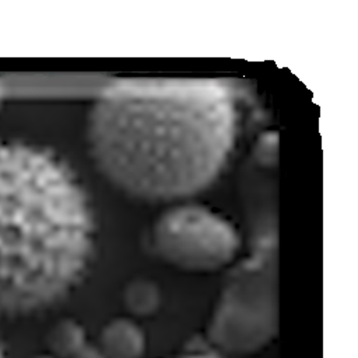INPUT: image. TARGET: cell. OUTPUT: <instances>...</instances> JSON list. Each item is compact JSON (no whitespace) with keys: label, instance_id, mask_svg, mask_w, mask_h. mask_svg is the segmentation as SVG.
Masks as SVG:
<instances>
[{"label":"cell","instance_id":"obj_8","mask_svg":"<svg viewBox=\"0 0 358 358\" xmlns=\"http://www.w3.org/2000/svg\"><path fill=\"white\" fill-rule=\"evenodd\" d=\"M162 358H227V355L213 347L201 334L189 340L176 352Z\"/></svg>","mask_w":358,"mask_h":358},{"label":"cell","instance_id":"obj_4","mask_svg":"<svg viewBox=\"0 0 358 358\" xmlns=\"http://www.w3.org/2000/svg\"><path fill=\"white\" fill-rule=\"evenodd\" d=\"M151 245L161 260L186 273H214L229 266L241 250V235L218 213L197 204L164 211L151 229Z\"/></svg>","mask_w":358,"mask_h":358},{"label":"cell","instance_id":"obj_7","mask_svg":"<svg viewBox=\"0 0 358 358\" xmlns=\"http://www.w3.org/2000/svg\"><path fill=\"white\" fill-rule=\"evenodd\" d=\"M123 303L134 317L152 316L161 303L159 288L148 278L133 280L123 291Z\"/></svg>","mask_w":358,"mask_h":358},{"label":"cell","instance_id":"obj_10","mask_svg":"<svg viewBox=\"0 0 358 358\" xmlns=\"http://www.w3.org/2000/svg\"><path fill=\"white\" fill-rule=\"evenodd\" d=\"M0 358H8V355H7V350H6V345H4V343L1 341V338H0Z\"/></svg>","mask_w":358,"mask_h":358},{"label":"cell","instance_id":"obj_9","mask_svg":"<svg viewBox=\"0 0 358 358\" xmlns=\"http://www.w3.org/2000/svg\"><path fill=\"white\" fill-rule=\"evenodd\" d=\"M70 358H105L102 351L96 344H85L83 348H80L74 355Z\"/></svg>","mask_w":358,"mask_h":358},{"label":"cell","instance_id":"obj_3","mask_svg":"<svg viewBox=\"0 0 358 358\" xmlns=\"http://www.w3.org/2000/svg\"><path fill=\"white\" fill-rule=\"evenodd\" d=\"M277 330V238L267 229L232 270L203 336L227 357H248L268 347Z\"/></svg>","mask_w":358,"mask_h":358},{"label":"cell","instance_id":"obj_1","mask_svg":"<svg viewBox=\"0 0 358 358\" xmlns=\"http://www.w3.org/2000/svg\"><path fill=\"white\" fill-rule=\"evenodd\" d=\"M239 129V94L228 80L126 78L95 99L87 140L115 187L158 203L207 189L228 164Z\"/></svg>","mask_w":358,"mask_h":358},{"label":"cell","instance_id":"obj_5","mask_svg":"<svg viewBox=\"0 0 358 358\" xmlns=\"http://www.w3.org/2000/svg\"><path fill=\"white\" fill-rule=\"evenodd\" d=\"M96 345L105 358H144L145 334L133 317H115L99 331Z\"/></svg>","mask_w":358,"mask_h":358},{"label":"cell","instance_id":"obj_11","mask_svg":"<svg viewBox=\"0 0 358 358\" xmlns=\"http://www.w3.org/2000/svg\"><path fill=\"white\" fill-rule=\"evenodd\" d=\"M31 358H56V357H53V355H50L49 352H41V354H36V355H34V357H31Z\"/></svg>","mask_w":358,"mask_h":358},{"label":"cell","instance_id":"obj_12","mask_svg":"<svg viewBox=\"0 0 358 358\" xmlns=\"http://www.w3.org/2000/svg\"><path fill=\"white\" fill-rule=\"evenodd\" d=\"M3 99H4V91H3V88H1V85H0V108H1Z\"/></svg>","mask_w":358,"mask_h":358},{"label":"cell","instance_id":"obj_6","mask_svg":"<svg viewBox=\"0 0 358 358\" xmlns=\"http://www.w3.org/2000/svg\"><path fill=\"white\" fill-rule=\"evenodd\" d=\"M46 352L56 358H70L80 348L88 344L87 333L83 324L74 319L66 317L57 320L48 331Z\"/></svg>","mask_w":358,"mask_h":358},{"label":"cell","instance_id":"obj_2","mask_svg":"<svg viewBox=\"0 0 358 358\" xmlns=\"http://www.w3.org/2000/svg\"><path fill=\"white\" fill-rule=\"evenodd\" d=\"M98 225L74 169L53 150L0 138V320L66 302L96 256Z\"/></svg>","mask_w":358,"mask_h":358}]
</instances>
